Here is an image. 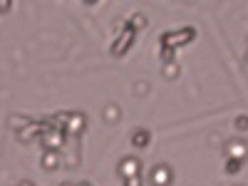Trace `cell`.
<instances>
[{"label": "cell", "instance_id": "6da1fadb", "mask_svg": "<svg viewBox=\"0 0 248 186\" xmlns=\"http://www.w3.org/2000/svg\"><path fill=\"white\" fill-rule=\"evenodd\" d=\"M194 37H196V30H194V28H181V30L164 32V35L159 37V43H161V47L176 50V47H181V45H189Z\"/></svg>", "mask_w": 248, "mask_h": 186}, {"label": "cell", "instance_id": "7a4b0ae2", "mask_svg": "<svg viewBox=\"0 0 248 186\" xmlns=\"http://www.w3.org/2000/svg\"><path fill=\"white\" fill-rule=\"evenodd\" d=\"M65 132L57 129V127H50L43 132V137H40V144H43V152H60L62 147H65Z\"/></svg>", "mask_w": 248, "mask_h": 186}, {"label": "cell", "instance_id": "3957f363", "mask_svg": "<svg viewBox=\"0 0 248 186\" xmlns=\"http://www.w3.org/2000/svg\"><path fill=\"white\" fill-rule=\"evenodd\" d=\"M117 174L127 181V179H137L141 174V161L137 156H124L119 161V167H117Z\"/></svg>", "mask_w": 248, "mask_h": 186}, {"label": "cell", "instance_id": "277c9868", "mask_svg": "<svg viewBox=\"0 0 248 186\" xmlns=\"http://www.w3.org/2000/svg\"><path fill=\"white\" fill-rule=\"evenodd\" d=\"M226 156L236 161H248V141L246 139H229L226 141Z\"/></svg>", "mask_w": 248, "mask_h": 186}, {"label": "cell", "instance_id": "5b68a950", "mask_svg": "<svg viewBox=\"0 0 248 186\" xmlns=\"http://www.w3.org/2000/svg\"><path fill=\"white\" fill-rule=\"evenodd\" d=\"M171 179H174V171H171L169 164H156V167L152 169V174H149L152 186H169Z\"/></svg>", "mask_w": 248, "mask_h": 186}, {"label": "cell", "instance_id": "8992f818", "mask_svg": "<svg viewBox=\"0 0 248 186\" xmlns=\"http://www.w3.org/2000/svg\"><path fill=\"white\" fill-rule=\"evenodd\" d=\"M87 129V117L82 112H70V119H67V127H65V134H72V137H79L82 132Z\"/></svg>", "mask_w": 248, "mask_h": 186}, {"label": "cell", "instance_id": "52a82bcc", "mask_svg": "<svg viewBox=\"0 0 248 186\" xmlns=\"http://www.w3.org/2000/svg\"><path fill=\"white\" fill-rule=\"evenodd\" d=\"M134 30L129 28V25H124V32L119 35V40H117V45H112V55H124V52H127L129 47H132V43H134Z\"/></svg>", "mask_w": 248, "mask_h": 186}, {"label": "cell", "instance_id": "ba28073f", "mask_svg": "<svg viewBox=\"0 0 248 186\" xmlns=\"http://www.w3.org/2000/svg\"><path fill=\"white\" fill-rule=\"evenodd\" d=\"M129 141L134 144L137 149H147V147H149V141H152V132H149V129H144V127H139V129L132 132Z\"/></svg>", "mask_w": 248, "mask_h": 186}, {"label": "cell", "instance_id": "9c48e42d", "mask_svg": "<svg viewBox=\"0 0 248 186\" xmlns=\"http://www.w3.org/2000/svg\"><path fill=\"white\" fill-rule=\"evenodd\" d=\"M40 164H43L45 171H55L60 167V156L57 152H43V159H40Z\"/></svg>", "mask_w": 248, "mask_h": 186}, {"label": "cell", "instance_id": "30bf717a", "mask_svg": "<svg viewBox=\"0 0 248 186\" xmlns=\"http://www.w3.org/2000/svg\"><path fill=\"white\" fill-rule=\"evenodd\" d=\"M134 32L137 30H141V28H147V15H141V13H134L132 17H129V23H127Z\"/></svg>", "mask_w": 248, "mask_h": 186}, {"label": "cell", "instance_id": "8fae6325", "mask_svg": "<svg viewBox=\"0 0 248 186\" xmlns=\"http://www.w3.org/2000/svg\"><path fill=\"white\" fill-rule=\"evenodd\" d=\"M164 77H167V79H174L176 75H179V62L174 60V62H167V65H164Z\"/></svg>", "mask_w": 248, "mask_h": 186}, {"label": "cell", "instance_id": "7c38bea8", "mask_svg": "<svg viewBox=\"0 0 248 186\" xmlns=\"http://www.w3.org/2000/svg\"><path fill=\"white\" fill-rule=\"evenodd\" d=\"M241 169H243V161H236V159H229V161H226V167H223V171H226V174H231V176L238 174Z\"/></svg>", "mask_w": 248, "mask_h": 186}, {"label": "cell", "instance_id": "4fadbf2b", "mask_svg": "<svg viewBox=\"0 0 248 186\" xmlns=\"http://www.w3.org/2000/svg\"><path fill=\"white\" fill-rule=\"evenodd\" d=\"M159 55L164 60V65H167V62H174V50L171 47H159Z\"/></svg>", "mask_w": 248, "mask_h": 186}, {"label": "cell", "instance_id": "5bb4252c", "mask_svg": "<svg viewBox=\"0 0 248 186\" xmlns=\"http://www.w3.org/2000/svg\"><path fill=\"white\" fill-rule=\"evenodd\" d=\"M117 117H119V109H117V107H114V105H112V107H107V109H105V119H107V122H114V119H117Z\"/></svg>", "mask_w": 248, "mask_h": 186}, {"label": "cell", "instance_id": "9a60e30c", "mask_svg": "<svg viewBox=\"0 0 248 186\" xmlns=\"http://www.w3.org/2000/svg\"><path fill=\"white\" fill-rule=\"evenodd\" d=\"M236 129H238V132H246V129H248V117H246V114L236 117Z\"/></svg>", "mask_w": 248, "mask_h": 186}, {"label": "cell", "instance_id": "2e32d148", "mask_svg": "<svg viewBox=\"0 0 248 186\" xmlns=\"http://www.w3.org/2000/svg\"><path fill=\"white\" fill-rule=\"evenodd\" d=\"M10 10V0H0V15H5Z\"/></svg>", "mask_w": 248, "mask_h": 186}, {"label": "cell", "instance_id": "e0dca14e", "mask_svg": "<svg viewBox=\"0 0 248 186\" xmlns=\"http://www.w3.org/2000/svg\"><path fill=\"white\" fill-rule=\"evenodd\" d=\"M124 186H141V179L137 176V179H127L124 181Z\"/></svg>", "mask_w": 248, "mask_h": 186}, {"label": "cell", "instance_id": "ac0fdd59", "mask_svg": "<svg viewBox=\"0 0 248 186\" xmlns=\"http://www.w3.org/2000/svg\"><path fill=\"white\" fill-rule=\"evenodd\" d=\"M20 186H35L32 181H20Z\"/></svg>", "mask_w": 248, "mask_h": 186}, {"label": "cell", "instance_id": "d6986e66", "mask_svg": "<svg viewBox=\"0 0 248 186\" xmlns=\"http://www.w3.org/2000/svg\"><path fill=\"white\" fill-rule=\"evenodd\" d=\"M75 186H92L90 181H79V184H75Z\"/></svg>", "mask_w": 248, "mask_h": 186}, {"label": "cell", "instance_id": "ffe728a7", "mask_svg": "<svg viewBox=\"0 0 248 186\" xmlns=\"http://www.w3.org/2000/svg\"><path fill=\"white\" fill-rule=\"evenodd\" d=\"M60 186H75V184H70V181H65V184H60Z\"/></svg>", "mask_w": 248, "mask_h": 186}, {"label": "cell", "instance_id": "44dd1931", "mask_svg": "<svg viewBox=\"0 0 248 186\" xmlns=\"http://www.w3.org/2000/svg\"><path fill=\"white\" fill-rule=\"evenodd\" d=\"M236 186H238V184H236Z\"/></svg>", "mask_w": 248, "mask_h": 186}]
</instances>
